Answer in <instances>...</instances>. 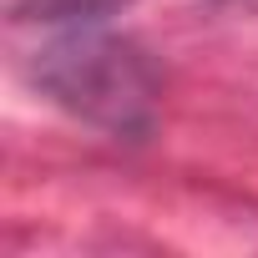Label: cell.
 I'll return each instance as SVG.
<instances>
[{
    "label": "cell",
    "instance_id": "6da1fadb",
    "mask_svg": "<svg viewBox=\"0 0 258 258\" xmlns=\"http://www.w3.org/2000/svg\"><path fill=\"white\" fill-rule=\"evenodd\" d=\"M31 81L81 121L101 126L111 137H147L152 132V101L157 81L152 66L132 41L96 31V16L71 21L51 46L36 51Z\"/></svg>",
    "mask_w": 258,
    "mask_h": 258
}]
</instances>
